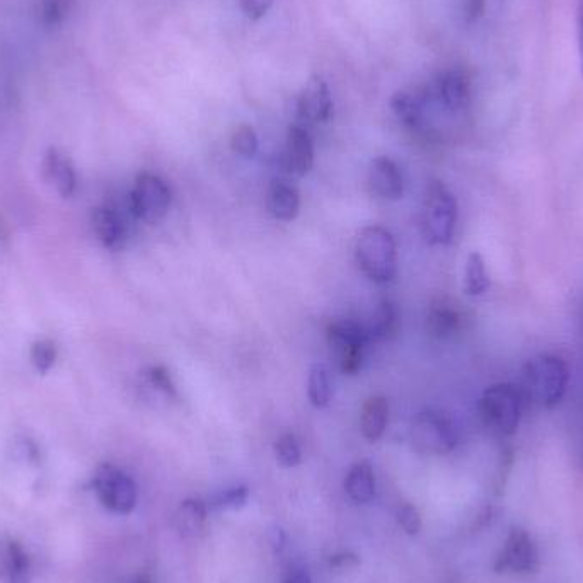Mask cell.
<instances>
[{"instance_id": "19", "label": "cell", "mask_w": 583, "mask_h": 583, "mask_svg": "<svg viewBox=\"0 0 583 583\" xmlns=\"http://www.w3.org/2000/svg\"><path fill=\"white\" fill-rule=\"evenodd\" d=\"M461 312L451 301L433 302L427 314V330L435 338H449L461 326Z\"/></svg>"}, {"instance_id": "18", "label": "cell", "mask_w": 583, "mask_h": 583, "mask_svg": "<svg viewBox=\"0 0 583 583\" xmlns=\"http://www.w3.org/2000/svg\"><path fill=\"white\" fill-rule=\"evenodd\" d=\"M389 422V401L384 396H372L360 413V430L369 442H377L386 432Z\"/></svg>"}, {"instance_id": "26", "label": "cell", "mask_w": 583, "mask_h": 583, "mask_svg": "<svg viewBox=\"0 0 583 583\" xmlns=\"http://www.w3.org/2000/svg\"><path fill=\"white\" fill-rule=\"evenodd\" d=\"M275 456L283 468H295L302 461L301 445L294 433H283L275 442Z\"/></svg>"}, {"instance_id": "24", "label": "cell", "mask_w": 583, "mask_h": 583, "mask_svg": "<svg viewBox=\"0 0 583 583\" xmlns=\"http://www.w3.org/2000/svg\"><path fill=\"white\" fill-rule=\"evenodd\" d=\"M391 108H393L394 115H396L399 122L406 125V127L415 128L422 123V101L413 96V94L403 93V91L394 94L393 98H391Z\"/></svg>"}, {"instance_id": "10", "label": "cell", "mask_w": 583, "mask_h": 583, "mask_svg": "<svg viewBox=\"0 0 583 583\" xmlns=\"http://www.w3.org/2000/svg\"><path fill=\"white\" fill-rule=\"evenodd\" d=\"M297 113L302 120L311 123L328 122L333 113L330 89L321 77H311L302 89L297 101Z\"/></svg>"}, {"instance_id": "6", "label": "cell", "mask_w": 583, "mask_h": 583, "mask_svg": "<svg viewBox=\"0 0 583 583\" xmlns=\"http://www.w3.org/2000/svg\"><path fill=\"white\" fill-rule=\"evenodd\" d=\"M331 358L345 376H357L364 364L365 347L369 343L362 324L355 321H335L328 326Z\"/></svg>"}, {"instance_id": "27", "label": "cell", "mask_w": 583, "mask_h": 583, "mask_svg": "<svg viewBox=\"0 0 583 583\" xmlns=\"http://www.w3.org/2000/svg\"><path fill=\"white\" fill-rule=\"evenodd\" d=\"M258 147H260V140H258V135L254 132L253 127L241 125L232 132L231 149L237 156L251 159V157L256 156Z\"/></svg>"}, {"instance_id": "9", "label": "cell", "mask_w": 583, "mask_h": 583, "mask_svg": "<svg viewBox=\"0 0 583 583\" xmlns=\"http://www.w3.org/2000/svg\"><path fill=\"white\" fill-rule=\"evenodd\" d=\"M539 565V551L529 532L514 529L510 532L497 561L500 572L529 573Z\"/></svg>"}, {"instance_id": "2", "label": "cell", "mask_w": 583, "mask_h": 583, "mask_svg": "<svg viewBox=\"0 0 583 583\" xmlns=\"http://www.w3.org/2000/svg\"><path fill=\"white\" fill-rule=\"evenodd\" d=\"M355 260L372 282H391L398 273V246L391 231L382 226L364 227L355 241Z\"/></svg>"}, {"instance_id": "30", "label": "cell", "mask_w": 583, "mask_h": 583, "mask_svg": "<svg viewBox=\"0 0 583 583\" xmlns=\"http://www.w3.org/2000/svg\"><path fill=\"white\" fill-rule=\"evenodd\" d=\"M145 377H147V381L151 382L152 386L156 387L157 391H161V393L171 396V398L178 396V389H176V384H174L173 377H171V372L164 365H152V367L145 370Z\"/></svg>"}, {"instance_id": "14", "label": "cell", "mask_w": 583, "mask_h": 583, "mask_svg": "<svg viewBox=\"0 0 583 583\" xmlns=\"http://www.w3.org/2000/svg\"><path fill=\"white\" fill-rule=\"evenodd\" d=\"M94 232L98 236L99 243L110 251H122L128 243L127 222L113 207L94 208L93 215Z\"/></svg>"}, {"instance_id": "33", "label": "cell", "mask_w": 583, "mask_h": 583, "mask_svg": "<svg viewBox=\"0 0 583 583\" xmlns=\"http://www.w3.org/2000/svg\"><path fill=\"white\" fill-rule=\"evenodd\" d=\"M239 6L244 14L253 21L263 18L266 12L273 6V0H239Z\"/></svg>"}, {"instance_id": "8", "label": "cell", "mask_w": 583, "mask_h": 583, "mask_svg": "<svg viewBox=\"0 0 583 583\" xmlns=\"http://www.w3.org/2000/svg\"><path fill=\"white\" fill-rule=\"evenodd\" d=\"M93 485L104 507L115 514H130L137 505V485L122 469L111 464L99 466Z\"/></svg>"}, {"instance_id": "35", "label": "cell", "mask_w": 583, "mask_h": 583, "mask_svg": "<svg viewBox=\"0 0 583 583\" xmlns=\"http://www.w3.org/2000/svg\"><path fill=\"white\" fill-rule=\"evenodd\" d=\"M358 556L353 553H340V555L331 556L330 565L335 568H345V566H353L358 563Z\"/></svg>"}, {"instance_id": "15", "label": "cell", "mask_w": 583, "mask_h": 583, "mask_svg": "<svg viewBox=\"0 0 583 583\" xmlns=\"http://www.w3.org/2000/svg\"><path fill=\"white\" fill-rule=\"evenodd\" d=\"M266 207L273 219L292 222L301 210V195L295 186L283 179H273L266 191Z\"/></svg>"}, {"instance_id": "38", "label": "cell", "mask_w": 583, "mask_h": 583, "mask_svg": "<svg viewBox=\"0 0 583 583\" xmlns=\"http://www.w3.org/2000/svg\"><path fill=\"white\" fill-rule=\"evenodd\" d=\"M133 583H151V580H149L147 577H139Z\"/></svg>"}, {"instance_id": "3", "label": "cell", "mask_w": 583, "mask_h": 583, "mask_svg": "<svg viewBox=\"0 0 583 583\" xmlns=\"http://www.w3.org/2000/svg\"><path fill=\"white\" fill-rule=\"evenodd\" d=\"M457 200L442 181L433 179L423 203V234L430 244L445 246L452 241L457 227Z\"/></svg>"}, {"instance_id": "11", "label": "cell", "mask_w": 583, "mask_h": 583, "mask_svg": "<svg viewBox=\"0 0 583 583\" xmlns=\"http://www.w3.org/2000/svg\"><path fill=\"white\" fill-rule=\"evenodd\" d=\"M370 190L384 200H399L405 193V178L398 164L389 157H376L370 162Z\"/></svg>"}, {"instance_id": "32", "label": "cell", "mask_w": 583, "mask_h": 583, "mask_svg": "<svg viewBox=\"0 0 583 583\" xmlns=\"http://www.w3.org/2000/svg\"><path fill=\"white\" fill-rule=\"evenodd\" d=\"M398 524L406 534H410V536L418 534L420 529H422V517H420L418 508L413 507L410 503H406L403 507H399Z\"/></svg>"}, {"instance_id": "23", "label": "cell", "mask_w": 583, "mask_h": 583, "mask_svg": "<svg viewBox=\"0 0 583 583\" xmlns=\"http://www.w3.org/2000/svg\"><path fill=\"white\" fill-rule=\"evenodd\" d=\"M307 396L314 408H326L333 398L330 370L323 364L312 365L307 379Z\"/></svg>"}, {"instance_id": "21", "label": "cell", "mask_w": 583, "mask_h": 583, "mask_svg": "<svg viewBox=\"0 0 583 583\" xmlns=\"http://www.w3.org/2000/svg\"><path fill=\"white\" fill-rule=\"evenodd\" d=\"M205 520H207L205 503L188 498L179 505L174 514V527L183 537H197L205 527Z\"/></svg>"}, {"instance_id": "13", "label": "cell", "mask_w": 583, "mask_h": 583, "mask_svg": "<svg viewBox=\"0 0 583 583\" xmlns=\"http://www.w3.org/2000/svg\"><path fill=\"white\" fill-rule=\"evenodd\" d=\"M283 166L295 176H306L314 166V144L309 132L301 125L290 127L283 152Z\"/></svg>"}, {"instance_id": "20", "label": "cell", "mask_w": 583, "mask_h": 583, "mask_svg": "<svg viewBox=\"0 0 583 583\" xmlns=\"http://www.w3.org/2000/svg\"><path fill=\"white\" fill-rule=\"evenodd\" d=\"M348 497L355 503H369L376 497V474L369 461L353 464L345 480Z\"/></svg>"}, {"instance_id": "5", "label": "cell", "mask_w": 583, "mask_h": 583, "mask_svg": "<svg viewBox=\"0 0 583 583\" xmlns=\"http://www.w3.org/2000/svg\"><path fill=\"white\" fill-rule=\"evenodd\" d=\"M411 442L428 456H445L456 449L459 433L449 416L435 410L420 411L411 422Z\"/></svg>"}, {"instance_id": "31", "label": "cell", "mask_w": 583, "mask_h": 583, "mask_svg": "<svg viewBox=\"0 0 583 583\" xmlns=\"http://www.w3.org/2000/svg\"><path fill=\"white\" fill-rule=\"evenodd\" d=\"M248 498V486H236V488L220 493L215 500V507L224 508V510H237V508H243L246 505Z\"/></svg>"}, {"instance_id": "36", "label": "cell", "mask_w": 583, "mask_h": 583, "mask_svg": "<svg viewBox=\"0 0 583 583\" xmlns=\"http://www.w3.org/2000/svg\"><path fill=\"white\" fill-rule=\"evenodd\" d=\"M578 47H580V62H582L583 72V0L580 6V16H578Z\"/></svg>"}, {"instance_id": "29", "label": "cell", "mask_w": 583, "mask_h": 583, "mask_svg": "<svg viewBox=\"0 0 583 583\" xmlns=\"http://www.w3.org/2000/svg\"><path fill=\"white\" fill-rule=\"evenodd\" d=\"M74 0H41V21L48 28L62 24L69 16Z\"/></svg>"}, {"instance_id": "4", "label": "cell", "mask_w": 583, "mask_h": 583, "mask_svg": "<svg viewBox=\"0 0 583 583\" xmlns=\"http://www.w3.org/2000/svg\"><path fill=\"white\" fill-rule=\"evenodd\" d=\"M522 405H524V398L520 394V389L508 382L493 384L481 396V420L493 432L500 435H514L519 428Z\"/></svg>"}, {"instance_id": "7", "label": "cell", "mask_w": 583, "mask_h": 583, "mask_svg": "<svg viewBox=\"0 0 583 583\" xmlns=\"http://www.w3.org/2000/svg\"><path fill=\"white\" fill-rule=\"evenodd\" d=\"M128 202L135 219L147 224H157L168 215L171 207V190L161 176L142 173L135 179Z\"/></svg>"}, {"instance_id": "1", "label": "cell", "mask_w": 583, "mask_h": 583, "mask_svg": "<svg viewBox=\"0 0 583 583\" xmlns=\"http://www.w3.org/2000/svg\"><path fill=\"white\" fill-rule=\"evenodd\" d=\"M570 370L565 360L551 353L532 357L522 369L520 394L531 405L551 410L565 398Z\"/></svg>"}, {"instance_id": "17", "label": "cell", "mask_w": 583, "mask_h": 583, "mask_svg": "<svg viewBox=\"0 0 583 583\" xmlns=\"http://www.w3.org/2000/svg\"><path fill=\"white\" fill-rule=\"evenodd\" d=\"M399 326L398 306L393 301H381L364 328L369 341H387L398 336Z\"/></svg>"}, {"instance_id": "16", "label": "cell", "mask_w": 583, "mask_h": 583, "mask_svg": "<svg viewBox=\"0 0 583 583\" xmlns=\"http://www.w3.org/2000/svg\"><path fill=\"white\" fill-rule=\"evenodd\" d=\"M440 103L451 113H461L471 103V81L462 70H449L437 84Z\"/></svg>"}, {"instance_id": "37", "label": "cell", "mask_w": 583, "mask_h": 583, "mask_svg": "<svg viewBox=\"0 0 583 583\" xmlns=\"http://www.w3.org/2000/svg\"><path fill=\"white\" fill-rule=\"evenodd\" d=\"M285 583H311V578L307 577L306 573H294L285 580Z\"/></svg>"}, {"instance_id": "22", "label": "cell", "mask_w": 583, "mask_h": 583, "mask_svg": "<svg viewBox=\"0 0 583 583\" xmlns=\"http://www.w3.org/2000/svg\"><path fill=\"white\" fill-rule=\"evenodd\" d=\"M490 285V275L483 254L478 251L469 253L464 266V292L471 297H480L488 292Z\"/></svg>"}, {"instance_id": "25", "label": "cell", "mask_w": 583, "mask_h": 583, "mask_svg": "<svg viewBox=\"0 0 583 583\" xmlns=\"http://www.w3.org/2000/svg\"><path fill=\"white\" fill-rule=\"evenodd\" d=\"M6 577L9 583H31V565L21 544H7Z\"/></svg>"}, {"instance_id": "12", "label": "cell", "mask_w": 583, "mask_h": 583, "mask_svg": "<svg viewBox=\"0 0 583 583\" xmlns=\"http://www.w3.org/2000/svg\"><path fill=\"white\" fill-rule=\"evenodd\" d=\"M43 178L52 185L62 198H70L77 190V174L74 164L65 152L50 147L43 157Z\"/></svg>"}, {"instance_id": "28", "label": "cell", "mask_w": 583, "mask_h": 583, "mask_svg": "<svg viewBox=\"0 0 583 583\" xmlns=\"http://www.w3.org/2000/svg\"><path fill=\"white\" fill-rule=\"evenodd\" d=\"M29 358H31V364L35 365V369L40 374H47V372L53 369L55 362H57V347L50 340L35 341L31 345Z\"/></svg>"}, {"instance_id": "34", "label": "cell", "mask_w": 583, "mask_h": 583, "mask_svg": "<svg viewBox=\"0 0 583 583\" xmlns=\"http://www.w3.org/2000/svg\"><path fill=\"white\" fill-rule=\"evenodd\" d=\"M486 0H468L466 4V18L468 21H478L485 14Z\"/></svg>"}]
</instances>
